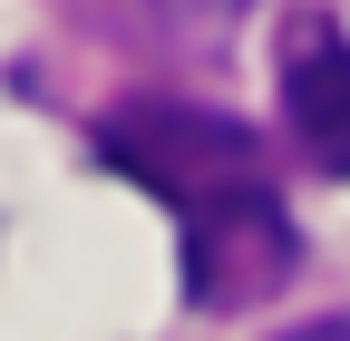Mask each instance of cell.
<instances>
[{
  "label": "cell",
  "instance_id": "obj_1",
  "mask_svg": "<svg viewBox=\"0 0 350 341\" xmlns=\"http://www.w3.org/2000/svg\"><path fill=\"white\" fill-rule=\"evenodd\" d=\"M98 156L117 176H137L156 205H175L185 225L224 215V205H253V195H282L253 127L214 117V108H185V98H126L98 127Z\"/></svg>",
  "mask_w": 350,
  "mask_h": 341
},
{
  "label": "cell",
  "instance_id": "obj_2",
  "mask_svg": "<svg viewBox=\"0 0 350 341\" xmlns=\"http://www.w3.org/2000/svg\"><path fill=\"white\" fill-rule=\"evenodd\" d=\"M273 68H282V127L292 147L321 166V176L350 186V20L321 10V0H292L282 39H273Z\"/></svg>",
  "mask_w": 350,
  "mask_h": 341
},
{
  "label": "cell",
  "instance_id": "obj_3",
  "mask_svg": "<svg viewBox=\"0 0 350 341\" xmlns=\"http://www.w3.org/2000/svg\"><path fill=\"white\" fill-rule=\"evenodd\" d=\"M301 264V234L282 215V195H253V205H224V215L185 225V292L195 312H253L273 303Z\"/></svg>",
  "mask_w": 350,
  "mask_h": 341
},
{
  "label": "cell",
  "instance_id": "obj_4",
  "mask_svg": "<svg viewBox=\"0 0 350 341\" xmlns=\"http://www.w3.org/2000/svg\"><path fill=\"white\" fill-rule=\"evenodd\" d=\"M282 341H350V312H321V322H292Z\"/></svg>",
  "mask_w": 350,
  "mask_h": 341
}]
</instances>
